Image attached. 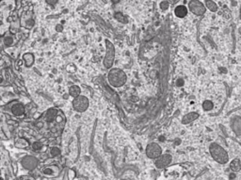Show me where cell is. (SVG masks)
<instances>
[{"instance_id": "7c38bea8", "label": "cell", "mask_w": 241, "mask_h": 180, "mask_svg": "<svg viewBox=\"0 0 241 180\" xmlns=\"http://www.w3.org/2000/svg\"><path fill=\"white\" fill-rule=\"evenodd\" d=\"M231 178H233V177H235V175H231V176H230Z\"/></svg>"}, {"instance_id": "9c48e42d", "label": "cell", "mask_w": 241, "mask_h": 180, "mask_svg": "<svg viewBox=\"0 0 241 180\" xmlns=\"http://www.w3.org/2000/svg\"><path fill=\"white\" fill-rule=\"evenodd\" d=\"M202 109L204 111H210L213 109V102L210 100H204L202 103Z\"/></svg>"}, {"instance_id": "8992f818", "label": "cell", "mask_w": 241, "mask_h": 180, "mask_svg": "<svg viewBox=\"0 0 241 180\" xmlns=\"http://www.w3.org/2000/svg\"><path fill=\"white\" fill-rule=\"evenodd\" d=\"M199 117V115L197 114L195 112H188L187 115H186L183 119H182V123L183 124H187V123H190L194 120H196L197 118Z\"/></svg>"}, {"instance_id": "52a82bcc", "label": "cell", "mask_w": 241, "mask_h": 180, "mask_svg": "<svg viewBox=\"0 0 241 180\" xmlns=\"http://www.w3.org/2000/svg\"><path fill=\"white\" fill-rule=\"evenodd\" d=\"M230 168H231V170L233 171V172H238V171H240V170H241V161H240L238 159L233 160L231 162Z\"/></svg>"}, {"instance_id": "8fae6325", "label": "cell", "mask_w": 241, "mask_h": 180, "mask_svg": "<svg viewBox=\"0 0 241 180\" xmlns=\"http://www.w3.org/2000/svg\"><path fill=\"white\" fill-rule=\"evenodd\" d=\"M161 7H162L163 10H167L168 8H169V4H168L167 2H162L161 3Z\"/></svg>"}, {"instance_id": "277c9868", "label": "cell", "mask_w": 241, "mask_h": 180, "mask_svg": "<svg viewBox=\"0 0 241 180\" xmlns=\"http://www.w3.org/2000/svg\"><path fill=\"white\" fill-rule=\"evenodd\" d=\"M147 153L149 155V157H151V158H156L161 154V148H160V146H158L157 145L153 144V145L149 146Z\"/></svg>"}, {"instance_id": "30bf717a", "label": "cell", "mask_w": 241, "mask_h": 180, "mask_svg": "<svg viewBox=\"0 0 241 180\" xmlns=\"http://www.w3.org/2000/svg\"><path fill=\"white\" fill-rule=\"evenodd\" d=\"M176 85H177V86H179V87H180V86H184V80H183V79H178V80H177V84H176Z\"/></svg>"}, {"instance_id": "7a4b0ae2", "label": "cell", "mask_w": 241, "mask_h": 180, "mask_svg": "<svg viewBox=\"0 0 241 180\" xmlns=\"http://www.w3.org/2000/svg\"><path fill=\"white\" fill-rule=\"evenodd\" d=\"M188 8L190 11L192 13H194L195 15H202L205 11V8H204L203 4L200 1H197V0H193V1H190L188 3Z\"/></svg>"}, {"instance_id": "3957f363", "label": "cell", "mask_w": 241, "mask_h": 180, "mask_svg": "<svg viewBox=\"0 0 241 180\" xmlns=\"http://www.w3.org/2000/svg\"><path fill=\"white\" fill-rule=\"evenodd\" d=\"M171 161V155H163L162 157H160L159 159L156 160V166L158 168H163L165 166H167L168 164H170Z\"/></svg>"}, {"instance_id": "5b68a950", "label": "cell", "mask_w": 241, "mask_h": 180, "mask_svg": "<svg viewBox=\"0 0 241 180\" xmlns=\"http://www.w3.org/2000/svg\"><path fill=\"white\" fill-rule=\"evenodd\" d=\"M188 10H187V8L184 5H180V6H177L176 9L174 10V13L175 15L178 17V18H184L186 17V15L187 14Z\"/></svg>"}, {"instance_id": "6da1fadb", "label": "cell", "mask_w": 241, "mask_h": 180, "mask_svg": "<svg viewBox=\"0 0 241 180\" xmlns=\"http://www.w3.org/2000/svg\"><path fill=\"white\" fill-rule=\"evenodd\" d=\"M210 153L212 155L213 159L218 161V163L224 164L228 161V154L225 150L221 146H218L216 142L211 145L210 146Z\"/></svg>"}, {"instance_id": "ba28073f", "label": "cell", "mask_w": 241, "mask_h": 180, "mask_svg": "<svg viewBox=\"0 0 241 180\" xmlns=\"http://www.w3.org/2000/svg\"><path fill=\"white\" fill-rule=\"evenodd\" d=\"M205 4H206V7L208 8V10H209L210 11L215 12V11L218 10V6L216 5L215 2H213V1H206Z\"/></svg>"}]
</instances>
